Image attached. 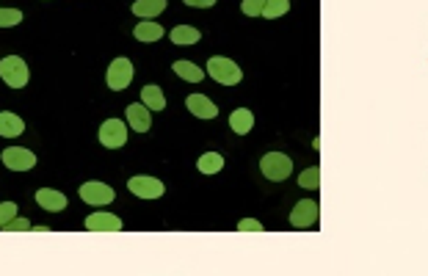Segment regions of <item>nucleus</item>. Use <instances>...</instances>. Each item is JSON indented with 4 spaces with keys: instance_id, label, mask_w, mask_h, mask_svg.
Returning <instances> with one entry per match:
<instances>
[{
    "instance_id": "obj_1",
    "label": "nucleus",
    "mask_w": 428,
    "mask_h": 276,
    "mask_svg": "<svg viewBox=\"0 0 428 276\" xmlns=\"http://www.w3.org/2000/svg\"><path fill=\"white\" fill-rule=\"evenodd\" d=\"M260 171L268 182H285L293 174V160L285 152H266L260 158Z\"/></svg>"
},
{
    "instance_id": "obj_2",
    "label": "nucleus",
    "mask_w": 428,
    "mask_h": 276,
    "mask_svg": "<svg viewBox=\"0 0 428 276\" xmlns=\"http://www.w3.org/2000/svg\"><path fill=\"white\" fill-rule=\"evenodd\" d=\"M207 75L216 81V83H222V86H238L244 81L241 67L233 59H222V56H213L207 61Z\"/></svg>"
},
{
    "instance_id": "obj_3",
    "label": "nucleus",
    "mask_w": 428,
    "mask_h": 276,
    "mask_svg": "<svg viewBox=\"0 0 428 276\" xmlns=\"http://www.w3.org/2000/svg\"><path fill=\"white\" fill-rule=\"evenodd\" d=\"M0 78H3V83H9L12 89H23L31 75H28V67L20 56H6L0 61Z\"/></svg>"
},
{
    "instance_id": "obj_4",
    "label": "nucleus",
    "mask_w": 428,
    "mask_h": 276,
    "mask_svg": "<svg viewBox=\"0 0 428 276\" xmlns=\"http://www.w3.org/2000/svg\"><path fill=\"white\" fill-rule=\"evenodd\" d=\"M127 191L138 199H160L166 193V185L158 180V177H149V174H136L127 180Z\"/></svg>"
},
{
    "instance_id": "obj_5",
    "label": "nucleus",
    "mask_w": 428,
    "mask_h": 276,
    "mask_svg": "<svg viewBox=\"0 0 428 276\" xmlns=\"http://www.w3.org/2000/svg\"><path fill=\"white\" fill-rule=\"evenodd\" d=\"M318 215H321V207L315 199H301L296 202V207L290 210V226L293 229H310L318 224Z\"/></svg>"
},
{
    "instance_id": "obj_6",
    "label": "nucleus",
    "mask_w": 428,
    "mask_h": 276,
    "mask_svg": "<svg viewBox=\"0 0 428 276\" xmlns=\"http://www.w3.org/2000/svg\"><path fill=\"white\" fill-rule=\"evenodd\" d=\"M105 81H108V89L111 92H125L130 86V81H133V64H130V59H114L111 67H108Z\"/></svg>"
},
{
    "instance_id": "obj_7",
    "label": "nucleus",
    "mask_w": 428,
    "mask_h": 276,
    "mask_svg": "<svg viewBox=\"0 0 428 276\" xmlns=\"http://www.w3.org/2000/svg\"><path fill=\"white\" fill-rule=\"evenodd\" d=\"M100 144L108 149H119L127 144V125L122 119H105L100 125Z\"/></svg>"
},
{
    "instance_id": "obj_8",
    "label": "nucleus",
    "mask_w": 428,
    "mask_h": 276,
    "mask_svg": "<svg viewBox=\"0 0 428 276\" xmlns=\"http://www.w3.org/2000/svg\"><path fill=\"white\" fill-rule=\"evenodd\" d=\"M0 160H3V166L12 169V171H31L36 166V155L31 149H25V147L3 149V152H0Z\"/></svg>"
},
{
    "instance_id": "obj_9",
    "label": "nucleus",
    "mask_w": 428,
    "mask_h": 276,
    "mask_svg": "<svg viewBox=\"0 0 428 276\" xmlns=\"http://www.w3.org/2000/svg\"><path fill=\"white\" fill-rule=\"evenodd\" d=\"M81 199L86 204L103 207V204H111L114 202V188L105 185V182H83L81 185Z\"/></svg>"
},
{
    "instance_id": "obj_10",
    "label": "nucleus",
    "mask_w": 428,
    "mask_h": 276,
    "mask_svg": "<svg viewBox=\"0 0 428 276\" xmlns=\"http://www.w3.org/2000/svg\"><path fill=\"white\" fill-rule=\"evenodd\" d=\"M86 229H89V232H122L125 224H122V218L114 215V213H92V215L86 218Z\"/></svg>"
},
{
    "instance_id": "obj_11",
    "label": "nucleus",
    "mask_w": 428,
    "mask_h": 276,
    "mask_svg": "<svg viewBox=\"0 0 428 276\" xmlns=\"http://www.w3.org/2000/svg\"><path fill=\"white\" fill-rule=\"evenodd\" d=\"M127 122H130V127L136 130V133H147L149 127H152V111L144 105V103H133V105H127Z\"/></svg>"
},
{
    "instance_id": "obj_12",
    "label": "nucleus",
    "mask_w": 428,
    "mask_h": 276,
    "mask_svg": "<svg viewBox=\"0 0 428 276\" xmlns=\"http://www.w3.org/2000/svg\"><path fill=\"white\" fill-rule=\"evenodd\" d=\"M185 105H188V111H191L193 116H199V119H216V116H219L216 103L207 100L204 94H188Z\"/></svg>"
},
{
    "instance_id": "obj_13",
    "label": "nucleus",
    "mask_w": 428,
    "mask_h": 276,
    "mask_svg": "<svg viewBox=\"0 0 428 276\" xmlns=\"http://www.w3.org/2000/svg\"><path fill=\"white\" fill-rule=\"evenodd\" d=\"M36 202H39V207L47 210V213H61V210L67 207V196H64L61 191H53V188L36 191Z\"/></svg>"
},
{
    "instance_id": "obj_14",
    "label": "nucleus",
    "mask_w": 428,
    "mask_h": 276,
    "mask_svg": "<svg viewBox=\"0 0 428 276\" xmlns=\"http://www.w3.org/2000/svg\"><path fill=\"white\" fill-rule=\"evenodd\" d=\"M252 127H255V114L249 108H238V111L230 114V130L235 136H249Z\"/></svg>"
},
{
    "instance_id": "obj_15",
    "label": "nucleus",
    "mask_w": 428,
    "mask_h": 276,
    "mask_svg": "<svg viewBox=\"0 0 428 276\" xmlns=\"http://www.w3.org/2000/svg\"><path fill=\"white\" fill-rule=\"evenodd\" d=\"M169 39H171V45H177V47H191V45H196V42L202 39V34H199V28L177 25V28L169 31Z\"/></svg>"
},
{
    "instance_id": "obj_16",
    "label": "nucleus",
    "mask_w": 428,
    "mask_h": 276,
    "mask_svg": "<svg viewBox=\"0 0 428 276\" xmlns=\"http://www.w3.org/2000/svg\"><path fill=\"white\" fill-rule=\"evenodd\" d=\"M23 133H25V122L17 114H9V111L0 114V136H3V138H17Z\"/></svg>"
},
{
    "instance_id": "obj_17",
    "label": "nucleus",
    "mask_w": 428,
    "mask_h": 276,
    "mask_svg": "<svg viewBox=\"0 0 428 276\" xmlns=\"http://www.w3.org/2000/svg\"><path fill=\"white\" fill-rule=\"evenodd\" d=\"M163 12H166V0H136L133 3V14L141 20H155Z\"/></svg>"
},
{
    "instance_id": "obj_18",
    "label": "nucleus",
    "mask_w": 428,
    "mask_h": 276,
    "mask_svg": "<svg viewBox=\"0 0 428 276\" xmlns=\"http://www.w3.org/2000/svg\"><path fill=\"white\" fill-rule=\"evenodd\" d=\"M133 36H136L138 42H144V45L158 42V39H163V25H160V23H152V20H144V23L136 25Z\"/></svg>"
},
{
    "instance_id": "obj_19",
    "label": "nucleus",
    "mask_w": 428,
    "mask_h": 276,
    "mask_svg": "<svg viewBox=\"0 0 428 276\" xmlns=\"http://www.w3.org/2000/svg\"><path fill=\"white\" fill-rule=\"evenodd\" d=\"M196 169H199L202 174H219V171L224 169V155H219V152H204V155H199Z\"/></svg>"
},
{
    "instance_id": "obj_20",
    "label": "nucleus",
    "mask_w": 428,
    "mask_h": 276,
    "mask_svg": "<svg viewBox=\"0 0 428 276\" xmlns=\"http://www.w3.org/2000/svg\"><path fill=\"white\" fill-rule=\"evenodd\" d=\"M171 70H174L177 78H182V81H188V83H199V81L204 78V70H199L193 61H174Z\"/></svg>"
},
{
    "instance_id": "obj_21",
    "label": "nucleus",
    "mask_w": 428,
    "mask_h": 276,
    "mask_svg": "<svg viewBox=\"0 0 428 276\" xmlns=\"http://www.w3.org/2000/svg\"><path fill=\"white\" fill-rule=\"evenodd\" d=\"M141 103H144L149 111H163V108H166V97H163V92H160L158 86H144Z\"/></svg>"
},
{
    "instance_id": "obj_22",
    "label": "nucleus",
    "mask_w": 428,
    "mask_h": 276,
    "mask_svg": "<svg viewBox=\"0 0 428 276\" xmlns=\"http://www.w3.org/2000/svg\"><path fill=\"white\" fill-rule=\"evenodd\" d=\"M288 12H290V0H266L263 17L266 20H277V17H285Z\"/></svg>"
},
{
    "instance_id": "obj_23",
    "label": "nucleus",
    "mask_w": 428,
    "mask_h": 276,
    "mask_svg": "<svg viewBox=\"0 0 428 276\" xmlns=\"http://www.w3.org/2000/svg\"><path fill=\"white\" fill-rule=\"evenodd\" d=\"M299 185L307 188V191H318V185H321V169H318V166L304 169V171L299 174Z\"/></svg>"
},
{
    "instance_id": "obj_24",
    "label": "nucleus",
    "mask_w": 428,
    "mask_h": 276,
    "mask_svg": "<svg viewBox=\"0 0 428 276\" xmlns=\"http://www.w3.org/2000/svg\"><path fill=\"white\" fill-rule=\"evenodd\" d=\"M23 23V12L20 9H0V28H12Z\"/></svg>"
},
{
    "instance_id": "obj_25",
    "label": "nucleus",
    "mask_w": 428,
    "mask_h": 276,
    "mask_svg": "<svg viewBox=\"0 0 428 276\" xmlns=\"http://www.w3.org/2000/svg\"><path fill=\"white\" fill-rule=\"evenodd\" d=\"M266 9V0H241V12L246 17H263Z\"/></svg>"
},
{
    "instance_id": "obj_26",
    "label": "nucleus",
    "mask_w": 428,
    "mask_h": 276,
    "mask_svg": "<svg viewBox=\"0 0 428 276\" xmlns=\"http://www.w3.org/2000/svg\"><path fill=\"white\" fill-rule=\"evenodd\" d=\"M12 218H17V204L14 202H3V204H0V229H3Z\"/></svg>"
},
{
    "instance_id": "obj_27",
    "label": "nucleus",
    "mask_w": 428,
    "mask_h": 276,
    "mask_svg": "<svg viewBox=\"0 0 428 276\" xmlns=\"http://www.w3.org/2000/svg\"><path fill=\"white\" fill-rule=\"evenodd\" d=\"M28 229H31V218H12L3 226V232H28Z\"/></svg>"
},
{
    "instance_id": "obj_28",
    "label": "nucleus",
    "mask_w": 428,
    "mask_h": 276,
    "mask_svg": "<svg viewBox=\"0 0 428 276\" xmlns=\"http://www.w3.org/2000/svg\"><path fill=\"white\" fill-rule=\"evenodd\" d=\"M238 232H263V224L257 218H241L238 221Z\"/></svg>"
},
{
    "instance_id": "obj_29",
    "label": "nucleus",
    "mask_w": 428,
    "mask_h": 276,
    "mask_svg": "<svg viewBox=\"0 0 428 276\" xmlns=\"http://www.w3.org/2000/svg\"><path fill=\"white\" fill-rule=\"evenodd\" d=\"M182 3L193 9H210V6H216V0H182Z\"/></svg>"
}]
</instances>
